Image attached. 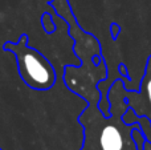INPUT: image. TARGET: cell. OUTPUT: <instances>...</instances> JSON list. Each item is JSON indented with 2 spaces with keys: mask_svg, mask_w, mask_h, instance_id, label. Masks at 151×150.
<instances>
[{
  "mask_svg": "<svg viewBox=\"0 0 151 150\" xmlns=\"http://www.w3.org/2000/svg\"><path fill=\"white\" fill-rule=\"evenodd\" d=\"M41 23H42V28L47 33H53L56 29L55 24H53V20H52V15L49 12H45L41 17Z\"/></svg>",
  "mask_w": 151,
  "mask_h": 150,
  "instance_id": "cell-4",
  "label": "cell"
},
{
  "mask_svg": "<svg viewBox=\"0 0 151 150\" xmlns=\"http://www.w3.org/2000/svg\"><path fill=\"white\" fill-rule=\"evenodd\" d=\"M143 89H145V94H146V98H147V102H149L150 109H151V58H150L149 66H147L146 77H145V81H143Z\"/></svg>",
  "mask_w": 151,
  "mask_h": 150,
  "instance_id": "cell-3",
  "label": "cell"
},
{
  "mask_svg": "<svg viewBox=\"0 0 151 150\" xmlns=\"http://www.w3.org/2000/svg\"><path fill=\"white\" fill-rule=\"evenodd\" d=\"M98 141L101 150H123L125 146L122 132L114 124H106L102 128Z\"/></svg>",
  "mask_w": 151,
  "mask_h": 150,
  "instance_id": "cell-2",
  "label": "cell"
},
{
  "mask_svg": "<svg viewBox=\"0 0 151 150\" xmlns=\"http://www.w3.org/2000/svg\"><path fill=\"white\" fill-rule=\"evenodd\" d=\"M3 49L15 55L19 74L31 89L48 90L55 85L57 74L53 65L41 52L29 47L25 33L21 35L17 43L7 41Z\"/></svg>",
  "mask_w": 151,
  "mask_h": 150,
  "instance_id": "cell-1",
  "label": "cell"
}]
</instances>
